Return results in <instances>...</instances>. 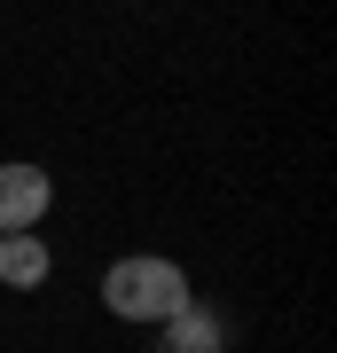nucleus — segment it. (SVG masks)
Wrapping results in <instances>:
<instances>
[{"instance_id":"1","label":"nucleus","mask_w":337,"mask_h":353,"mask_svg":"<svg viewBox=\"0 0 337 353\" xmlns=\"http://www.w3.org/2000/svg\"><path fill=\"white\" fill-rule=\"evenodd\" d=\"M188 299H196L188 275H181L173 259H157V252L110 259V275H102V306H110L118 322H173Z\"/></svg>"},{"instance_id":"2","label":"nucleus","mask_w":337,"mask_h":353,"mask_svg":"<svg viewBox=\"0 0 337 353\" xmlns=\"http://www.w3.org/2000/svg\"><path fill=\"white\" fill-rule=\"evenodd\" d=\"M48 204H55V181L39 173V165H24V157L0 165V236L39 228V220H48Z\"/></svg>"},{"instance_id":"3","label":"nucleus","mask_w":337,"mask_h":353,"mask_svg":"<svg viewBox=\"0 0 337 353\" xmlns=\"http://www.w3.org/2000/svg\"><path fill=\"white\" fill-rule=\"evenodd\" d=\"M157 353H227V322L188 299L173 322H157Z\"/></svg>"},{"instance_id":"4","label":"nucleus","mask_w":337,"mask_h":353,"mask_svg":"<svg viewBox=\"0 0 337 353\" xmlns=\"http://www.w3.org/2000/svg\"><path fill=\"white\" fill-rule=\"evenodd\" d=\"M0 283H8V290H39V283H48V243H39V228L0 236Z\"/></svg>"}]
</instances>
